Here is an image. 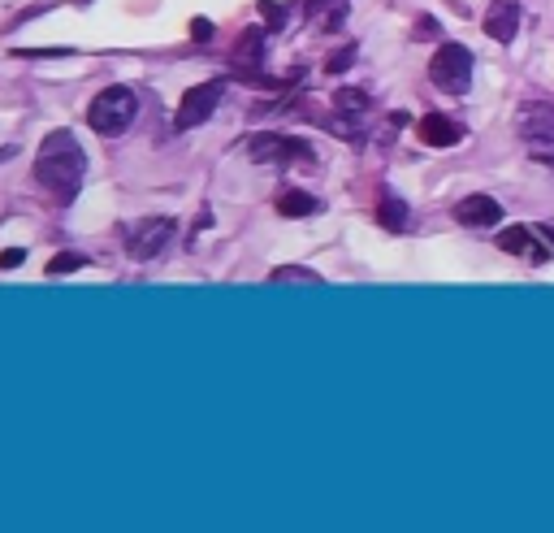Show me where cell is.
<instances>
[{
	"label": "cell",
	"instance_id": "cell-1",
	"mask_svg": "<svg viewBox=\"0 0 554 533\" xmlns=\"http://www.w3.org/2000/svg\"><path fill=\"white\" fill-rule=\"evenodd\" d=\"M87 178V152L78 148V139L70 130H52V135L39 143V156H35V182L44 187L57 204H70L78 187Z\"/></svg>",
	"mask_w": 554,
	"mask_h": 533
},
{
	"label": "cell",
	"instance_id": "cell-2",
	"mask_svg": "<svg viewBox=\"0 0 554 533\" xmlns=\"http://www.w3.org/2000/svg\"><path fill=\"white\" fill-rule=\"evenodd\" d=\"M135 117H139V96L122 83L104 87L100 96L87 104V126L96 130V135H122V130L135 126Z\"/></svg>",
	"mask_w": 554,
	"mask_h": 533
},
{
	"label": "cell",
	"instance_id": "cell-3",
	"mask_svg": "<svg viewBox=\"0 0 554 533\" xmlns=\"http://www.w3.org/2000/svg\"><path fill=\"white\" fill-rule=\"evenodd\" d=\"M429 78L438 91H446V96H464L472 87V52L464 44H451V39H446L429 61Z\"/></svg>",
	"mask_w": 554,
	"mask_h": 533
},
{
	"label": "cell",
	"instance_id": "cell-4",
	"mask_svg": "<svg viewBox=\"0 0 554 533\" xmlns=\"http://www.w3.org/2000/svg\"><path fill=\"white\" fill-rule=\"evenodd\" d=\"M516 130H520V139L529 143V152L537 156V161L554 165V104H546V100L520 104Z\"/></svg>",
	"mask_w": 554,
	"mask_h": 533
},
{
	"label": "cell",
	"instance_id": "cell-5",
	"mask_svg": "<svg viewBox=\"0 0 554 533\" xmlns=\"http://www.w3.org/2000/svg\"><path fill=\"white\" fill-rule=\"evenodd\" d=\"M368 113H373V96H368V91H360V87H338L334 91V113L325 117V126L334 130V135H342V139H360Z\"/></svg>",
	"mask_w": 554,
	"mask_h": 533
},
{
	"label": "cell",
	"instance_id": "cell-6",
	"mask_svg": "<svg viewBox=\"0 0 554 533\" xmlns=\"http://www.w3.org/2000/svg\"><path fill=\"white\" fill-rule=\"evenodd\" d=\"M221 96H226V78H208V83H200V87H191L187 96H182V104H178V117H174V126L178 130H191V126H204L208 117L217 113V104H221Z\"/></svg>",
	"mask_w": 554,
	"mask_h": 533
},
{
	"label": "cell",
	"instance_id": "cell-7",
	"mask_svg": "<svg viewBox=\"0 0 554 533\" xmlns=\"http://www.w3.org/2000/svg\"><path fill=\"white\" fill-rule=\"evenodd\" d=\"M169 239H174V217H143L126 226V247L135 260H152Z\"/></svg>",
	"mask_w": 554,
	"mask_h": 533
},
{
	"label": "cell",
	"instance_id": "cell-8",
	"mask_svg": "<svg viewBox=\"0 0 554 533\" xmlns=\"http://www.w3.org/2000/svg\"><path fill=\"white\" fill-rule=\"evenodd\" d=\"M247 156L265 165H290V161H312V148L290 135H252L247 139Z\"/></svg>",
	"mask_w": 554,
	"mask_h": 533
},
{
	"label": "cell",
	"instance_id": "cell-9",
	"mask_svg": "<svg viewBox=\"0 0 554 533\" xmlns=\"http://www.w3.org/2000/svg\"><path fill=\"white\" fill-rule=\"evenodd\" d=\"M260 61H265V26H252V31H243L239 39H234V48H230V65H234V74L247 78V83H256L260 78Z\"/></svg>",
	"mask_w": 554,
	"mask_h": 533
},
{
	"label": "cell",
	"instance_id": "cell-10",
	"mask_svg": "<svg viewBox=\"0 0 554 533\" xmlns=\"http://www.w3.org/2000/svg\"><path fill=\"white\" fill-rule=\"evenodd\" d=\"M520 31V0H490L485 9V35L498 39V44H511Z\"/></svg>",
	"mask_w": 554,
	"mask_h": 533
},
{
	"label": "cell",
	"instance_id": "cell-11",
	"mask_svg": "<svg viewBox=\"0 0 554 533\" xmlns=\"http://www.w3.org/2000/svg\"><path fill=\"white\" fill-rule=\"evenodd\" d=\"M420 143H429V148H455V143H464V126L455 122V117L446 113H429L420 117Z\"/></svg>",
	"mask_w": 554,
	"mask_h": 533
},
{
	"label": "cell",
	"instance_id": "cell-12",
	"mask_svg": "<svg viewBox=\"0 0 554 533\" xmlns=\"http://www.w3.org/2000/svg\"><path fill=\"white\" fill-rule=\"evenodd\" d=\"M498 247H503L507 256H529L533 265H546V260H550V252L537 243V234L529 226H507L503 234H498Z\"/></svg>",
	"mask_w": 554,
	"mask_h": 533
},
{
	"label": "cell",
	"instance_id": "cell-13",
	"mask_svg": "<svg viewBox=\"0 0 554 533\" xmlns=\"http://www.w3.org/2000/svg\"><path fill=\"white\" fill-rule=\"evenodd\" d=\"M455 217L464 221V226H498V221H503V204H498L494 195H468V200L455 204Z\"/></svg>",
	"mask_w": 554,
	"mask_h": 533
},
{
	"label": "cell",
	"instance_id": "cell-14",
	"mask_svg": "<svg viewBox=\"0 0 554 533\" xmlns=\"http://www.w3.org/2000/svg\"><path fill=\"white\" fill-rule=\"evenodd\" d=\"M377 221H381V230L399 234V230L412 226V208H407L394 191H381V200H377Z\"/></svg>",
	"mask_w": 554,
	"mask_h": 533
},
{
	"label": "cell",
	"instance_id": "cell-15",
	"mask_svg": "<svg viewBox=\"0 0 554 533\" xmlns=\"http://www.w3.org/2000/svg\"><path fill=\"white\" fill-rule=\"evenodd\" d=\"M316 208H321V200L308 195V191H282L277 195V213L282 217H312Z\"/></svg>",
	"mask_w": 554,
	"mask_h": 533
},
{
	"label": "cell",
	"instance_id": "cell-16",
	"mask_svg": "<svg viewBox=\"0 0 554 533\" xmlns=\"http://www.w3.org/2000/svg\"><path fill=\"white\" fill-rule=\"evenodd\" d=\"M269 282H303V286H316V282H321V273H312V269H303V265H282V269L269 273Z\"/></svg>",
	"mask_w": 554,
	"mask_h": 533
},
{
	"label": "cell",
	"instance_id": "cell-17",
	"mask_svg": "<svg viewBox=\"0 0 554 533\" xmlns=\"http://www.w3.org/2000/svg\"><path fill=\"white\" fill-rule=\"evenodd\" d=\"M260 18H265V31H282L290 13H286L282 5H277V0H260Z\"/></svg>",
	"mask_w": 554,
	"mask_h": 533
},
{
	"label": "cell",
	"instance_id": "cell-18",
	"mask_svg": "<svg viewBox=\"0 0 554 533\" xmlns=\"http://www.w3.org/2000/svg\"><path fill=\"white\" fill-rule=\"evenodd\" d=\"M83 265H87L83 252H61V256H52L48 273H74V269H83Z\"/></svg>",
	"mask_w": 554,
	"mask_h": 533
},
{
	"label": "cell",
	"instance_id": "cell-19",
	"mask_svg": "<svg viewBox=\"0 0 554 533\" xmlns=\"http://www.w3.org/2000/svg\"><path fill=\"white\" fill-rule=\"evenodd\" d=\"M412 39H420V44H429V39H442V26H438V22H433L429 13H425V18H416V26H412Z\"/></svg>",
	"mask_w": 554,
	"mask_h": 533
},
{
	"label": "cell",
	"instance_id": "cell-20",
	"mask_svg": "<svg viewBox=\"0 0 554 533\" xmlns=\"http://www.w3.org/2000/svg\"><path fill=\"white\" fill-rule=\"evenodd\" d=\"M342 22H347V5H342V0H334V9H321V26H325V31H338Z\"/></svg>",
	"mask_w": 554,
	"mask_h": 533
},
{
	"label": "cell",
	"instance_id": "cell-21",
	"mask_svg": "<svg viewBox=\"0 0 554 533\" xmlns=\"http://www.w3.org/2000/svg\"><path fill=\"white\" fill-rule=\"evenodd\" d=\"M355 52H360V48H355V44H347L342 52H334V57L325 61V70H329V74H342V70H347V65L355 61Z\"/></svg>",
	"mask_w": 554,
	"mask_h": 533
},
{
	"label": "cell",
	"instance_id": "cell-22",
	"mask_svg": "<svg viewBox=\"0 0 554 533\" xmlns=\"http://www.w3.org/2000/svg\"><path fill=\"white\" fill-rule=\"evenodd\" d=\"M22 260H26L22 247H9V252H0V269H18Z\"/></svg>",
	"mask_w": 554,
	"mask_h": 533
},
{
	"label": "cell",
	"instance_id": "cell-23",
	"mask_svg": "<svg viewBox=\"0 0 554 533\" xmlns=\"http://www.w3.org/2000/svg\"><path fill=\"white\" fill-rule=\"evenodd\" d=\"M191 35L200 39V44H208V39H213V22H208V18H195V22H191Z\"/></svg>",
	"mask_w": 554,
	"mask_h": 533
},
{
	"label": "cell",
	"instance_id": "cell-24",
	"mask_svg": "<svg viewBox=\"0 0 554 533\" xmlns=\"http://www.w3.org/2000/svg\"><path fill=\"white\" fill-rule=\"evenodd\" d=\"M325 5H334V0H303V13H321Z\"/></svg>",
	"mask_w": 554,
	"mask_h": 533
},
{
	"label": "cell",
	"instance_id": "cell-25",
	"mask_svg": "<svg viewBox=\"0 0 554 533\" xmlns=\"http://www.w3.org/2000/svg\"><path fill=\"white\" fill-rule=\"evenodd\" d=\"M9 156H13V152H9V148H0V161H9Z\"/></svg>",
	"mask_w": 554,
	"mask_h": 533
}]
</instances>
